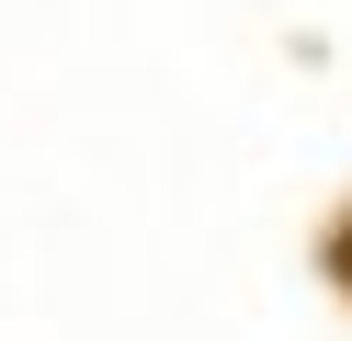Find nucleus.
<instances>
[{
	"instance_id": "nucleus-1",
	"label": "nucleus",
	"mask_w": 352,
	"mask_h": 341,
	"mask_svg": "<svg viewBox=\"0 0 352 341\" xmlns=\"http://www.w3.org/2000/svg\"><path fill=\"white\" fill-rule=\"evenodd\" d=\"M341 285H352V227H341Z\"/></svg>"
}]
</instances>
